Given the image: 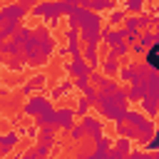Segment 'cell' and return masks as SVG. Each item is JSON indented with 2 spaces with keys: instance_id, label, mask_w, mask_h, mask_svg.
Returning <instances> with one entry per match:
<instances>
[{
  "instance_id": "cell-1",
  "label": "cell",
  "mask_w": 159,
  "mask_h": 159,
  "mask_svg": "<svg viewBox=\"0 0 159 159\" xmlns=\"http://www.w3.org/2000/svg\"><path fill=\"white\" fill-rule=\"evenodd\" d=\"M77 5L75 2H57V0H37L32 7H30V15L32 17H40L47 27H52V25H57L60 22V17L62 15H67V12H72Z\"/></svg>"
},
{
  "instance_id": "cell-2",
  "label": "cell",
  "mask_w": 159,
  "mask_h": 159,
  "mask_svg": "<svg viewBox=\"0 0 159 159\" xmlns=\"http://www.w3.org/2000/svg\"><path fill=\"white\" fill-rule=\"evenodd\" d=\"M97 109H99V114H102L104 119H109V122H124V112L129 109V102H127L124 89L119 87L114 94L99 97V99H97Z\"/></svg>"
},
{
  "instance_id": "cell-3",
  "label": "cell",
  "mask_w": 159,
  "mask_h": 159,
  "mask_svg": "<svg viewBox=\"0 0 159 159\" xmlns=\"http://www.w3.org/2000/svg\"><path fill=\"white\" fill-rule=\"evenodd\" d=\"M47 104H52V99H50L47 94H42V92H32V94L25 99V104H22V114H25V117H37Z\"/></svg>"
},
{
  "instance_id": "cell-4",
  "label": "cell",
  "mask_w": 159,
  "mask_h": 159,
  "mask_svg": "<svg viewBox=\"0 0 159 159\" xmlns=\"http://www.w3.org/2000/svg\"><path fill=\"white\" fill-rule=\"evenodd\" d=\"M75 122H77V114H75L72 107H55V112H52V127L55 129L67 132Z\"/></svg>"
},
{
  "instance_id": "cell-5",
  "label": "cell",
  "mask_w": 159,
  "mask_h": 159,
  "mask_svg": "<svg viewBox=\"0 0 159 159\" xmlns=\"http://www.w3.org/2000/svg\"><path fill=\"white\" fill-rule=\"evenodd\" d=\"M27 15H30V10L22 7L20 2H5V5H0V20H17V22H22Z\"/></svg>"
},
{
  "instance_id": "cell-6",
  "label": "cell",
  "mask_w": 159,
  "mask_h": 159,
  "mask_svg": "<svg viewBox=\"0 0 159 159\" xmlns=\"http://www.w3.org/2000/svg\"><path fill=\"white\" fill-rule=\"evenodd\" d=\"M80 124H82L84 134H87V137H92V139H94V137H99V134H104V124H102V119H99V117H94V114H84Z\"/></svg>"
},
{
  "instance_id": "cell-7",
  "label": "cell",
  "mask_w": 159,
  "mask_h": 159,
  "mask_svg": "<svg viewBox=\"0 0 159 159\" xmlns=\"http://www.w3.org/2000/svg\"><path fill=\"white\" fill-rule=\"evenodd\" d=\"M20 134H17V129H10V132H0V154H2V159L20 144Z\"/></svg>"
},
{
  "instance_id": "cell-8",
  "label": "cell",
  "mask_w": 159,
  "mask_h": 159,
  "mask_svg": "<svg viewBox=\"0 0 159 159\" xmlns=\"http://www.w3.org/2000/svg\"><path fill=\"white\" fill-rule=\"evenodd\" d=\"M109 149H112V139L107 134H99V137H94V147L89 152V159H104L109 154Z\"/></svg>"
},
{
  "instance_id": "cell-9",
  "label": "cell",
  "mask_w": 159,
  "mask_h": 159,
  "mask_svg": "<svg viewBox=\"0 0 159 159\" xmlns=\"http://www.w3.org/2000/svg\"><path fill=\"white\" fill-rule=\"evenodd\" d=\"M65 70L72 75V80H75V77H89V72H92L89 65L82 60V55H80V57H72V60L65 65Z\"/></svg>"
},
{
  "instance_id": "cell-10",
  "label": "cell",
  "mask_w": 159,
  "mask_h": 159,
  "mask_svg": "<svg viewBox=\"0 0 159 159\" xmlns=\"http://www.w3.org/2000/svg\"><path fill=\"white\" fill-rule=\"evenodd\" d=\"M82 60L89 65V70H97V67H99V52H97V45H84V47H82Z\"/></svg>"
},
{
  "instance_id": "cell-11",
  "label": "cell",
  "mask_w": 159,
  "mask_h": 159,
  "mask_svg": "<svg viewBox=\"0 0 159 159\" xmlns=\"http://www.w3.org/2000/svg\"><path fill=\"white\" fill-rule=\"evenodd\" d=\"M22 22H17V20H0V40H10Z\"/></svg>"
},
{
  "instance_id": "cell-12",
  "label": "cell",
  "mask_w": 159,
  "mask_h": 159,
  "mask_svg": "<svg viewBox=\"0 0 159 159\" xmlns=\"http://www.w3.org/2000/svg\"><path fill=\"white\" fill-rule=\"evenodd\" d=\"M129 55V42H117V45H112L109 47V52H107V60H117L119 62V57H127Z\"/></svg>"
},
{
  "instance_id": "cell-13",
  "label": "cell",
  "mask_w": 159,
  "mask_h": 159,
  "mask_svg": "<svg viewBox=\"0 0 159 159\" xmlns=\"http://www.w3.org/2000/svg\"><path fill=\"white\" fill-rule=\"evenodd\" d=\"M72 92V80H62L60 84H55L52 89H50V99H60V97H65V94H70Z\"/></svg>"
},
{
  "instance_id": "cell-14",
  "label": "cell",
  "mask_w": 159,
  "mask_h": 159,
  "mask_svg": "<svg viewBox=\"0 0 159 159\" xmlns=\"http://www.w3.org/2000/svg\"><path fill=\"white\" fill-rule=\"evenodd\" d=\"M117 2H119V0H92V2H89V10H92V12H97V15H102V12L114 10V7H117Z\"/></svg>"
},
{
  "instance_id": "cell-15",
  "label": "cell",
  "mask_w": 159,
  "mask_h": 159,
  "mask_svg": "<svg viewBox=\"0 0 159 159\" xmlns=\"http://www.w3.org/2000/svg\"><path fill=\"white\" fill-rule=\"evenodd\" d=\"M97 70H99L104 77H117L119 62H117V60H107V57H104V60H99V67H97Z\"/></svg>"
},
{
  "instance_id": "cell-16",
  "label": "cell",
  "mask_w": 159,
  "mask_h": 159,
  "mask_svg": "<svg viewBox=\"0 0 159 159\" xmlns=\"http://www.w3.org/2000/svg\"><path fill=\"white\" fill-rule=\"evenodd\" d=\"M124 94H127V102L132 104V102H139L147 94V87H144V82H139V84H132L129 89H124Z\"/></svg>"
},
{
  "instance_id": "cell-17",
  "label": "cell",
  "mask_w": 159,
  "mask_h": 159,
  "mask_svg": "<svg viewBox=\"0 0 159 159\" xmlns=\"http://www.w3.org/2000/svg\"><path fill=\"white\" fill-rule=\"evenodd\" d=\"M139 112H147L149 119L157 117V97H142L139 99Z\"/></svg>"
},
{
  "instance_id": "cell-18",
  "label": "cell",
  "mask_w": 159,
  "mask_h": 159,
  "mask_svg": "<svg viewBox=\"0 0 159 159\" xmlns=\"http://www.w3.org/2000/svg\"><path fill=\"white\" fill-rule=\"evenodd\" d=\"M25 84H27L32 92H42V89H45V84H47V75H45V72H37V75H32Z\"/></svg>"
},
{
  "instance_id": "cell-19",
  "label": "cell",
  "mask_w": 159,
  "mask_h": 159,
  "mask_svg": "<svg viewBox=\"0 0 159 159\" xmlns=\"http://www.w3.org/2000/svg\"><path fill=\"white\" fill-rule=\"evenodd\" d=\"M144 52H147V57H144L142 65H147L149 70H157V67H159V52H157V45H149Z\"/></svg>"
},
{
  "instance_id": "cell-20",
  "label": "cell",
  "mask_w": 159,
  "mask_h": 159,
  "mask_svg": "<svg viewBox=\"0 0 159 159\" xmlns=\"http://www.w3.org/2000/svg\"><path fill=\"white\" fill-rule=\"evenodd\" d=\"M2 65H5L7 70H12V72H22V70H25V60H22V55L2 57Z\"/></svg>"
},
{
  "instance_id": "cell-21",
  "label": "cell",
  "mask_w": 159,
  "mask_h": 159,
  "mask_svg": "<svg viewBox=\"0 0 159 159\" xmlns=\"http://www.w3.org/2000/svg\"><path fill=\"white\" fill-rule=\"evenodd\" d=\"M52 112H55V104H47L37 117H32L35 119V127H45V124H52Z\"/></svg>"
},
{
  "instance_id": "cell-22",
  "label": "cell",
  "mask_w": 159,
  "mask_h": 159,
  "mask_svg": "<svg viewBox=\"0 0 159 159\" xmlns=\"http://www.w3.org/2000/svg\"><path fill=\"white\" fill-rule=\"evenodd\" d=\"M112 149H114V152H117V154H119V157L124 159V157H127V154L132 152V142H129L127 137H119L117 142H112Z\"/></svg>"
},
{
  "instance_id": "cell-23",
  "label": "cell",
  "mask_w": 159,
  "mask_h": 159,
  "mask_svg": "<svg viewBox=\"0 0 159 159\" xmlns=\"http://www.w3.org/2000/svg\"><path fill=\"white\" fill-rule=\"evenodd\" d=\"M137 45H139V47H144V50H147L149 45H157V32H154V30H149V27H147V30H142V35H139Z\"/></svg>"
},
{
  "instance_id": "cell-24",
  "label": "cell",
  "mask_w": 159,
  "mask_h": 159,
  "mask_svg": "<svg viewBox=\"0 0 159 159\" xmlns=\"http://www.w3.org/2000/svg\"><path fill=\"white\" fill-rule=\"evenodd\" d=\"M30 37H32V27H30V25H20V27H17V32H15L10 40H15L17 45H22V42H27Z\"/></svg>"
},
{
  "instance_id": "cell-25",
  "label": "cell",
  "mask_w": 159,
  "mask_h": 159,
  "mask_svg": "<svg viewBox=\"0 0 159 159\" xmlns=\"http://www.w3.org/2000/svg\"><path fill=\"white\" fill-rule=\"evenodd\" d=\"M124 7H114V10H109V17H107V22H109V27H122V20H124Z\"/></svg>"
},
{
  "instance_id": "cell-26",
  "label": "cell",
  "mask_w": 159,
  "mask_h": 159,
  "mask_svg": "<svg viewBox=\"0 0 159 159\" xmlns=\"http://www.w3.org/2000/svg\"><path fill=\"white\" fill-rule=\"evenodd\" d=\"M72 109H75V114H77V117H84V114H89L92 104H89V99H87V97H80V99H77V104H75Z\"/></svg>"
},
{
  "instance_id": "cell-27",
  "label": "cell",
  "mask_w": 159,
  "mask_h": 159,
  "mask_svg": "<svg viewBox=\"0 0 159 159\" xmlns=\"http://www.w3.org/2000/svg\"><path fill=\"white\" fill-rule=\"evenodd\" d=\"M144 2H147V0H124V12L137 15V12L144 10Z\"/></svg>"
},
{
  "instance_id": "cell-28",
  "label": "cell",
  "mask_w": 159,
  "mask_h": 159,
  "mask_svg": "<svg viewBox=\"0 0 159 159\" xmlns=\"http://www.w3.org/2000/svg\"><path fill=\"white\" fill-rule=\"evenodd\" d=\"M67 134H70V139H72V142H82V139L87 137V134H84V129H82V124H77V122L67 129Z\"/></svg>"
},
{
  "instance_id": "cell-29",
  "label": "cell",
  "mask_w": 159,
  "mask_h": 159,
  "mask_svg": "<svg viewBox=\"0 0 159 159\" xmlns=\"http://www.w3.org/2000/svg\"><path fill=\"white\" fill-rule=\"evenodd\" d=\"M2 52H5V57L20 55V45H17L15 40H5V42H2Z\"/></svg>"
},
{
  "instance_id": "cell-30",
  "label": "cell",
  "mask_w": 159,
  "mask_h": 159,
  "mask_svg": "<svg viewBox=\"0 0 159 159\" xmlns=\"http://www.w3.org/2000/svg\"><path fill=\"white\" fill-rule=\"evenodd\" d=\"M87 80H89V84H94V87H97V89H99V87H102V84H104V82H107V80H109V77H104V75H102V72H99V70H92V72H89V77H87Z\"/></svg>"
},
{
  "instance_id": "cell-31",
  "label": "cell",
  "mask_w": 159,
  "mask_h": 159,
  "mask_svg": "<svg viewBox=\"0 0 159 159\" xmlns=\"http://www.w3.org/2000/svg\"><path fill=\"white\" fill-rule=\"evenodd\" d=\"M82 97H87L89 104L94 107V104H97V87H94V84H87V87L82 89Z\"/></svg>"
},
{
  "instance_id": "cell-32",
  "label": "cell",
  "mask_w": 159,
  "mask_h": 159,
  "mask_svg": "<svg viewBox=\"0 0 159 159\" xmlns=\"http://www.w3.org/2000/svg\"><path fill=\"white\" fill-rule=\"evenodd\" d=\"M17 134L27 137V139H35L37 137V127H17Z\"/></svg>"
},
{
  "instance_id": "cell-33",
  "label": "cell",
  "mask_w": 159,
  "mask_h": 159,
  "mask_svg": "<svg viewBox=\"0 0 159 159\" xmlns=\"http://www.w3.org/2000/svg\"><path fill=\"white\" fill-rule=\"evenodd\" d=\"M139 35H142V30H124V42L134 45V42L139 40Z\"/></svg>"
},
{
  "instance_id": "cell-34",
  "label": "cell",
  "mask_w": 159,
  "mask_h": 159,
  "mask_svg": "<svg viewBox=\"0 0 159 159\" xmlns=\"http://www.w3.org/2000/svg\"><path fill=\"white\" fill-rule=\"evenodd\" d=\"M124 159H147V152H144V149H132Z\"/></svg>"
},
{
  "instance_id": "cell-35",
  "label": "cell",
  "mask_w": 159,
  "mask_h": 159,
  "mask_svg": "<svg viewBox=\"0 0 159 159\" xmlns=\"http://www.w3.org/2000/svg\"><path fill=\"white\" fill-rule=\"evenodd\" d=\"M15 2H20L22 7H27V10H30V7H32V5L37 2V0H15Z\"/></svg>"
},
{
  "instance_id": "cell-36",
  "label": "cell",
  "mask_w": 159,
  "mask_h": 159,
  "mask_svg": "<svg viewBox=\"0 0 159 159\" xmlns=\"http://www.w3.org/2000/svg\"><path fill=\"white\" fill-rule=\"evenodd\" d=\"M55 52H57L60 57H65V55H70V52H67V47H55Z\"/></svg>"
},
{
  "instance_id": "cell-37",
  "label": "cell",
  "mask_w": 159,
  "mask_h": 159,
  "mask_svg": "<svg viewBox=\"0 0 159 159\" xmlns=\"http://www.w3.org/2000/svg\"><path fill=\"white\" fill-rule=\"evenodd\" d=\"M7 94H10V89L7 87H0V97H7Z\"/></svg>"
},
{
  "instance_id": "cell-38",
  "label": "cell",
  "mask_w": 159,
  "mask_h": 159,
  "mask_svg": "<svg viewBox=\"0 0 159 159\" xmlns=\"http://www.w3.org/2000/svg\"><path fill=\"white\" fill-rule=\"evenodd\" d=\"M2 42H5V40H0V65H2V57H5V52H2Z\"/></svg>"
},
{
  "instance_id": "cell-39",
  "label": "cell",
  "mask_w": 159,
  "mask_h": 159,
  "mask_svg": "<svg viewBox=\"0 0 159 159\" xmlns=\"http://www.w3.org/2000/svg\"><path fill=\"white\" fill-rule=\"evenodd\" d=\"M147 159H157V152H147Z\"/></svg>"
},
{
  "instance_id": "cell-40",
  "label": "cell",
  "mask_w": 159,
  "mask_h": 159,
  "mask_svg": "<svg viewBox=\"0 0 159 159\" xmlns=\"http://www.w3.org/2000/svg\"><path fill=\"white\" fill-rule=\"evenodd\" d=\"M57 2H75L77 5V0H57Z\"/></svg>"
},
{
  "instance_id": "cell-41",
  "label": "cell",
  "mask_w": 159,
  "mask_h": 159,
  "mask_svg": "<svg viewBox=\"0 0 159 159\" xmlns=\"http://www.w3.org/2000/svg\"><path fill=\"white\" fill-rule=\"evenodd\" d=\"M0 2H2V5H5V2H7V0H0Z\"/></svg>"
},
{
  "instance_id": "cell-42",
  "label": "cell",
  "mask_w": 159,
  "mask_h": 159,
  "mask_svg": "<svg viewBox=\"0 0 159 159\" xmlns=\"http://www.w3.org/2000/svg\"><path fill=\"white\" fill-rule=\"evenodd\" d=\"M84 159H89V154H87V157H84Z\"/></svg>"
},
{
  "instance_id": "cell-43",
  "label": "cell",
  "mask_w": 159,
  "mask_h": 159,
  "mask_svg": "<svg viewBox=\"0 0 159 159\" xmlns=\"http://www.w3.org/2000/svg\"><path fill=\"white\" fill-rule=\"evenodd\" d=\"M0 72H2V65H0Z\"/></svg>"
}]
</instances>
